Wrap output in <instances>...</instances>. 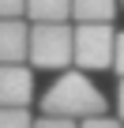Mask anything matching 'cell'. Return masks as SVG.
Segmentation results:
<instances>
[{
    "label": "cell",
    "instance_id": "cell-1",
    "mask_svg": "<svg viewBox=\"0 0 124 128\" xmlns=\"http://www.w3.org/2000/svg\"><path fill=\"white\" fill-rule=\"evenodd\" d=\"M41 113L49 117H68V120H90L105 113V94L83 76V72H64L41 98Z\"/></svg>",
    "mask_w": 124,
    "mask_h": 128
},
{
    "label": "cell",
    "instance_id": "cell-2",
    "mask_svg": "<svg viewBox=\"0 0 124 128\" xmlns=\"http://www.w3.org/2000/svg\"><path fill=\"white\" fill-rule=\"evenodd\" d=\"M34 68H68L75 60V26L68 23H30V56Z\"/></svg>",
    "mask_w": 124,
    "mask_h": 128
},
{
    "label": "cell",
    "instance_id": "cell-3",
    "mask_svg": "<svg viewBox=\"0 0 124 128\" xmlns=\"http://www.w3.org/2000/svg\"><path fill=\"white\" fill-rule=\"evenodd\" d=\"M113 53H117V30L109 23H79L75 26V68H83V72L113 68Z\"/></svg>",
    "mask_w": 124,
    "mask_h": 128
},
{
    "label": "cell",
    "instance_id": "cell-4",
    "mask_svg": "<svg viewBox=\"0 0 124 128\" xmlns=\"http://www.w3.org/2000/svg\"><path fill=\"white\" fill-rule=\"evenodd\" d=\"M34 98V72L26 64H0V109H26Z\"/></svg>",
    "mask_w": 124,
    "mask_h": 128
},
{
    "label": "cell",
    "instance_id": "cell-5",
    "mask_svg": "<svg viewBox=\"0 0 124 128\" xmlns=\"http://www.w3.org/2000/svg\"><path fill=\"white\" fill-rule=\"evenodd\" d=\"M30 56V23L0 19V64H23Z\"/></svg>",
    "mask_w": 124,
    "mask_h": 128
},
{
    "label": "cell",
    "instance_id": "cell-6",
    "mask_svg": "<svg viewBox=\"0 0 124 128\" xmlns=\"http://www.w3.org/2000/svg\"><path fill=\"white\" fill-rule=\"evenodd\" d=\"M30 23H68L72 0H26Z\"/></svg>",
    "mask_w": 124,
    "mask_h": 128
},
{
    "label": "cell",
    "instance_id": "cell-7",
    "mask_svg": "<svg viewBox=\"0 0 124 128\" xmlns=\"http://www.w3.org/2000/svg\"><path fill=\"white\" fill-rule=\"evenodd\" d=\"M72 15L79 23H113L117 0H72Z\"/></svg>",
    "mask_w": 124,
    "mask_h": 128
},
{
    "label": "cell",
    "instance_id": "cell-8",
    "mask_svg": "<svg viewBox=\"0 0 124 128\" xmlns=\"http://www.w3.org/2000/svg\"><path fill=\"white\" fill-rule=\"evenodd\" d=\"M0 128H34V117L26 109H0Z\"/></svg>",
    "mask_w": 124,
    "mask_h": 128
},
{
    "label": "cell",
    "instance_id": "cell-9",
    "mask_svg": "<svg viewBox=\"0 0 124 128\" xmlns=\"http://www.w3.org/2000/svg\"><path fill=\"white\" fill-rule=\"evenodd\" d=\"M26 0H0V19H23Z\"/></svg>",
    "mask_w": 124,
    "mask_h": 128
},
{
    "label": "cell",
    "instance_id": "cell-10",
    "mask_svg": "<svg viewBox=\"0 0 124 128\" xmlns=\"http://www.w3.org/2000/svg\"><path fill=\"white\" fill-rule=\"evenodd\" d=\"M34 128H79V124L68 120V117H49V113H41V120H34Z\"/></svg>",
    "mask_w": 124,
    "mask_h": 128
},
{
    "label": "cell",
    "instance_id": "cell-11",
    "mask_svg": "<svg viewBox=\"0 0 124 128\" xmlns=\"http://www.w3.org/2000/svg\"><path fill=\"white\" fill-rule=\"evenodd\" d=\"M79 128H124V124H120V120H113V117H105V113H102V117H90V120H83V124H79Z\"/></svg>",
    "mask_w": 124,
    "mask_h": 128
},
{
    "label": "cell",
    "instance_id": "cell-12",
    "mask_svg": "<svg viewBox=\"0 0 124 128\" xmlns=\"http://www.w3.org/2000/svg\"><path fill=\"white\" fill-rule=\"evenodd\" d=\"M113 68H117V76L124 79V30L117 34V53H113Z\"/></svg>",
    "mask_w": 124,
    "mask_h": 128
},
{
    "label": "cell",
    "instance_id": "cell-13",
    "mask_svg": "<svg viewBox=\"0 0 124 128\" xmlns=\"http://www.w3.org/2000/svg\"><path fill=\"white\" fill-rule=\"evenodd\" d=\"M117 113H120V120H124V79H120V87H117Z\"/></svg>",
    "mask_w": 124,
    "mask_h": 128
}]
</instances>
